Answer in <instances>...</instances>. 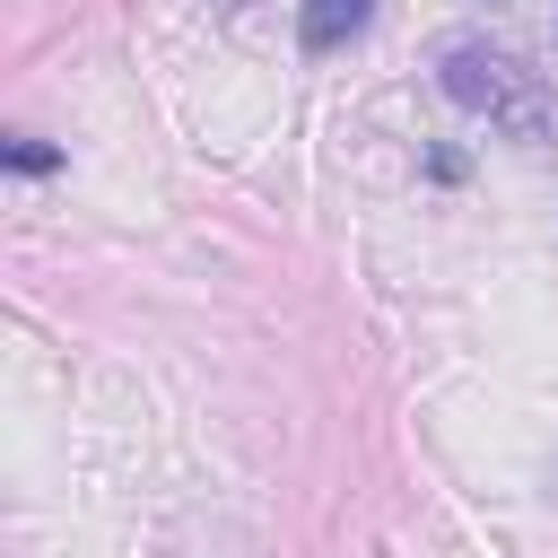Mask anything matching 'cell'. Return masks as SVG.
I'll return each instance as SVG.
<instances>
[{
  "label": "cell",
  "mask_w": 558,
  "mask_h": 558,
  "mask_svg": "<svg viewBox=\"0 0 558 558\" xmlns=\"http://www.w3.org/2000/svg\"><path fill=\"white\" fill-rule=\"evenodd\" d=\"M436 87H445L462 113H480L488 131H506V140H549V131H558V105H549L541 70H523V61L497 52L488 35H453V44L436 52Z\"/></svg>",
  "instance_id": "1"
},
{
  "label": "cell",
  "mask_w": 558,
  "mask_h": 558,
  "mask_svg": "<svg viewBox=\"0 0 558 558\" xmlns=\"http://www.w3.org/2000/svg\"><path fill=\"white\" fill-rule=\"evenodd\" d=\"M375 0H296V44L305 52H340L349 35H366Z\"/></svg>",
  "instance_id": "2"
},
{
  "label": "cell",
  "mask_w": 558,
  "mask_h": 558,
  "mask_svg": "<svg viewBox=\"0 0 558 558\" xmlns=\"http://www.w3.org/2000/svg\"><path fill=\"white\" fill-rule=\"evenodd\" d=\"M9 166H17V174H44V166H52V148H35V140H17V148H9Z\"/></svg>",
  "instance_id": "3"
}]
</instances>
